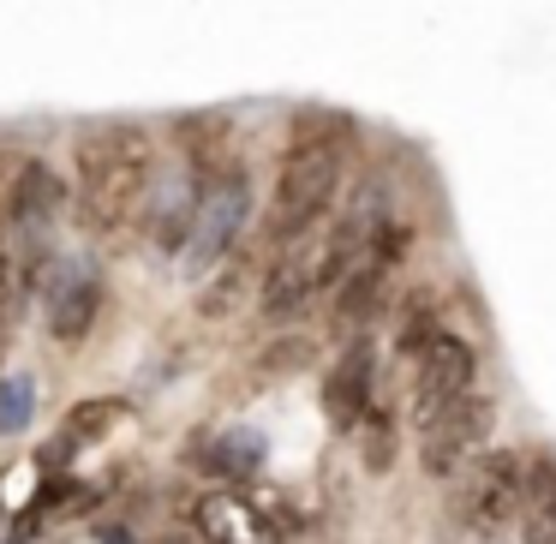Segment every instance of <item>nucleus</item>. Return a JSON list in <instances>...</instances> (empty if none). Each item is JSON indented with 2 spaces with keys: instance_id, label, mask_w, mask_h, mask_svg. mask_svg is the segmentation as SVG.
I'll list each match as a JSON object with an SVG mask.
<instances>
[{
  "instance_id": "nucleus-1",
  "label": "nucleus",
  "mask_w": 556,
  "mask_h": 544,
  "mask_svg": "<svg viewBox=\"0 0 556 544\" xmlns=\"http://www.w3.org/2000/svg\"><path fill=\"white\" fill-rule=\"evenodd\" d=\"M348 150H353V132L336 114H312V121L293 132L288 156H281V174H276L269 240L293 245V240H305V233H317V222L329 216L341 180H348Z\"/></svg>"
},
{
  "instance_id": "nucleus-2",
  "label": "nucleus",
  "mask_w": 556,
  "mask_h": 544,
  "mask_svg": "<svg viewBox=\"0 0 556 544\" xmlns=\"http://www.w3.org/2000/svg\"><path fill=\"white\" fill-rule=\"evenodd\" d=\"M156 186V156L138 126H97L78 138V210L97 233H121Z\"/></svg>"
},
{
  "instance_id": "nucleus-3",
  "label": "nucleus",
  "mask_w": 556,
  "mask_h": 544,
  "mask_svg": "<svg viewBox=\"0 0 556 544\" xmlns=\"http://www.w3.org/2000/svg\"><path fill=\"white\" fill-rule=\"evenodd\" d=\"M245 216H252V186H245L240 168H222L216 180L198 186V216H192V233H186V264H192V276H204L210 264L228 257V245L240 240Z\"/></svg>"
},
{
  "instance_id": "nucleus-4",
  "label": "nucleus",
  "mask_w": 556,
  "mask_h": 544,
  "mask_svg": "<svg viewBox=\"0 0 556 544\" xmlns=\"http://www.w3.org/2000/svg\"><path fill=\"white\" fill-rule=\"evenodd\" d=\"M472 377H479L472 347L443 329V336L413 359V419L431 425V419H443L448 407H460V401L472 395Z\"/></svg>"
},
{
  "instance_id": "nucleus-5",
  "label": "nucleus",
  "mask_w": 556,
  "mask_h": 544,
  "mask_svg": "<svg viewBox=\"0 0 556 544\" xmlns=\"http://www.w3.org/2000/svg\"><path fill=\"white\" fill-rule=\"evenodd\" d=\"M491 401L484 395H467L460 407H448L443 419L419 425V467L431 472V479H448V472H460L472 455L484 448V437H491Z\"/></svg>"
},
{
  "instance_id": "nucleus-6",
  "label": "nucleus",
  "mask_w": 556,
  "mask_h": 544,
  "mask_svg": "<svg viewBox=\"0 0 556 544\" xmlns=\"http://www.w3.org/2000/svg\"><path fill=\"white\" fill-rule=\"evenodd\" d=\"M520 503H527V460L496 448V455L479 460L460 508H467V527L496 532V527H508V520H520Z\"/></svg>"
},
{
  "instance_id": "nucleus-7",
  "label": "nucleus",
  "mask_w": 556,
  "mask_h": 544,
  "mask_svg": "<svg viewBox=\"0 0 556 544\" xmlns=\"http://www.w3.org/2000/svg\"><path fill=\"white\" fill-rule=\"evenodd\" d=\"M401 245H407V233H401L395 222H383V228L371 233L365 257L348 269V281H341V300H336L341 324L359 329V324H371V317H377V305H383V288H389V269H395Z\"/></svg>"
},
{
  "instance_id": "nucleus-8",
  "label": "nucleus",
  "mask_w": 556,
  "mask_h": 544,
  "mask_svg": "<svg viewBox=\"0 0 556 544\" xmlns=\"http://www.w3.org/2000/svg\"><path fill=\"white\" fill-rule=\"evenodd\" d=\"M54 216H61V180L37 162V168H25L13 180V192H7V233L25 240V269H37V257H30V252H42Z\"/></svg>"
},
{
  "instance_id": "nucleus-9",
  "label": "nucleus",
  "mask_w": 556,
  "mask_h": 544,
  "mask_svg": "<svg viewBox=\"0 0 556 544\" xmlns=\"http://www.w3.org/2000/svg\"><path fill=\"white\" fill-rule=\"evenodd\" d=\"M97 276H90V264H73V257H61V264L42 269V305H49V329L61 341H78L90 324H97Z\"/></svg>"
},
{
  "instance_id": "nucleus-10",
  "label": "nucleus",
  "mask_w": 556,
  "mask_h": 544,
  "mask_svg": "<svg viewBox=\"0 0 556 544\" xmlns=\"http://www.w3.org/2000/svg\"><path fill=\"white\" fill-rule=\"evenodd\" d=\"M192 527L204 532V544H276V515L264 503L240 491H210L198 496Z\"/></svg>"
},
{
  "instance_id": "nucleus-11",
  "label": "nucleus",
  "mask_w": 556,
  "mask_h": 544,
  "mask_svg": "<svg viewBox=\"0 0 556 544\" xmlns=\"http://www.w3.org/2000/svg\"><path fill=\"white\" fill-rule=\"evenodd\" d=\"M371 347H353L348 359L329 371V383H324V413H329V425L336 431H359L365 425V413H371Z\"/></svg>"
},
{
  "instance_id": "nucleus-12",
  "label": "nucleus",
  "mask_w": 556,
  "mask_h": 544,
  "mask_svg": "<svg viewBox=\"0 0 556 544\" xmlns=\"http://www.w3.org/2000/svg\"><path fill=\"white\" fill-rule=\"evenodd\" d=\"M520 532L527 544H556V460L532 455L527 460V503H520Z\"/></svg>"
},
{
  "instance_id": "nucleus-13",
  "label": "nucleus",
  "mask_w": 556,
  "mask_h": 544,
  "mask_svg": "<svg viewBox=\"0 0 556 544\" xmlns=\"http://www.w3.org/2000/svg\"><path fill=\"white\" fill-rule=\"evenodd\" d=\"M114 419H121V407H114V401H90V407H78L73 419H66V431L49 443V467H61V460L73 455L78 443H97V437L109 431Z\"/></svg>"
},
{
  "instance_id": "nucleus-14",
  "label": "nucleus",
  "mask_w": 556,
  "mask_h": 544,
  "mask_svg": "<svg viewBox=\"0 0 556 544\" xmlns=\"http://www.w3.org/2000/svg\"><path fill=\"white\" fill-rule=\"evenodd\" d=\"M257 460H264V437L257 431H228V437H216V443L204 448L210 472H252Z\"/></svg>"
},
{
  "instance_id": "nucleus-15",
  "label": "nucleus",
  "mask_w": 556,
  "mask_h": 544,
  "mask_svg": "<svg viewBox=\"0 0 556 544\" xmlns=\"http://www.w3.org/2000/svg\"><path fill=\"white\" fill-rule=\"evenodd\" d=\"M25 281H30L25 257H18L13 245H0V329L13 324L18 305H25Z\"/></svg>"
},
{
  "instance_id": "nucleus-16",
  "label": "nucleus",
  "mask_w": 556,
  "mask_h": 544,
  "mask_svg": "<svg viewBox=\"0 0 556 544\" xmlns=\"http://www.w3.org/2000/svg\"><path fill=\"white\" fill-rule=\"evenodd\" d=\"M30 425V377L0 383V431H25Z\"/></svg>"
}]
</instances>
